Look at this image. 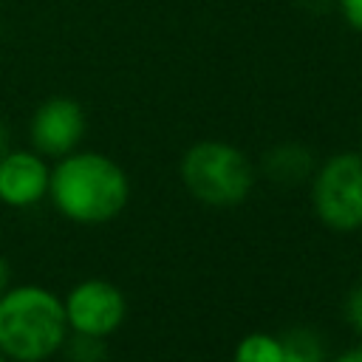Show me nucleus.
I'll use <instances>...</instances> for the list:
<instances>
[{
	"mask_svg": "<svg viewBox=\"0 0 362 362\" xmlns=\"http://www.w3.org/2000/svg\"><path fill=\"white\" fill-rule=\"evenodd\" d=\"M0 362H8V359H6V356H3V354H0Z\"/></svg>",
	"mask_w": 362,
	"mask_h": 362,
	"instance_id": "nucleus-17",
	"label": "nucleus"
},
{
	"mask_svg": "<svg viewBox=\"0 0 362 362\" xmlns=\"http://www.w3.org/2000/svg\"><path fill=\"white\" fill-rule=\"evenodd\" d=\"M68 334L65 305L51 288L23 283L0 294V354L8 362H45Z\"/></svg>",
	"mask_w": 362,
	"mask_h": 362,
	"instance_id": "nucleus-2",
	"label": "nucleus"
},
{
	"mask_svg": "<svg viewBox=\"0 0 362 362\" xmlns=\"http://www.w3.org/2000/svg\"><path fill=\"white\" fill-rule=\"evenodd\" d=\"M311 204L334 232L362 229V153H337L311 178Z\"/></svg>",
	"mask_w": 362,
	"mask_h": 362,
	"instance_id": "nucleus-4",
	"label": "nucleus"
},
{
	"mask_svg": "<svg viewBox=\"0 0 362 362\" xmlns=\"http://www.w3.org/2000/svg\"><path fill=\"white\" fill-rule=\"evenodd\" d=\"M65 320L71 334H85V337H99L107 339L116 334L127 317V300L124 291L102 277H90L76 283L65 300Z\"/></svg>",
	"mask_w": 362,
	"mask_h": 362,
	"instance_id": "nucleus-5",
	"label": "nucleus"
},
{
	"mask_svg": "<svg viewBox=\"0 0 362 362\" xmlns=\"http://www.w3.org/2000/svg\"><path fill=\"white\" fill-rule=\"evenodd\" d=\"M232 362H283V342L277 334L252 331L235 345Z\"/></svg>",
	"mask_w": 362,
	"mask_h": 362,
	"instance_id": "nucleus-10",
	"label": "nucleus"
},
{
	"mask_svg": "<svg viewBox=\"0 0 362 362\" xmlns=\"http://www.w3.org/2000/svg\"><path fill=\"white\" fill-rule=\"evenodd\" d=\"M181 181L204 206H238L255 187V167L243 150L226 141H198L181 158Z\"/></svg>",
	"mask_w": 362,
	"mask_h": 362,
	"instance_id": "nucleus-3",
	"label": "nucleus"
},
{
	"mask_svg": "<svg viewBox=\"0 0 362 362\" xmlns=\"http://www.w3.org/2000/svg\"><path fill=\"white\" fill-rule=\"evenodd\" d=\"M48 198L74 223H107L127 206L130 181L110 156L74 150L51 167Z\"/></svg>",
	"mask_w": 362,
	"mask_h": 362,
	"instance_id": "nucleus-1",
	"label": "nucleus"
},
{
	"mask_svg": "<svg viewBox=\"0 0 362 362\" xmlns=\"http://www.w3.org/2000/svg\"><path fill=\"white\" fill-rule=\"evenodd\" d=\"M8 150H11V147H8V130H6L3 122H0V156L8 153Z\"/></svg>",
	"mask_w": 362,
	"mask_h": 362,
	"instance_id": "nucleus-16",
	"label": "nucleus"
},
{
	"mask_svg": "<svg viewBox=\"0 0 362 362\" xmlns=\"http://www.w3.org/2000/svg\"><path fill=\"white\" fill-rule=\"evenodd\" d=\"M263 170H266V175L272 181L291 187V184H300L303 178H308V173H311V156H308V150H303L297 144H280V147H274L266 156Z\"/></svg>",
	"mask_w": 362,
	"mask_h": 362,
	"instance_id": "nucleus-8",
	"label": "nucleus"
},
{
	"mask_svg": "<svg viewBox=\"0 0 362 362\" xmlns=\"http://www.w3.org/2000/svg\"><path fill=\"white\" fill-rule=\"evenodd\" d=\"M11 286V269H8V260L0 255V294Z\"/></svg>",
	"mask_w": 362,
	"mask_h": 362,
	"instance_id": "nucleus-15",
	"label": "nucleus"
},
{
	"mask_svg": "<svg viewBox=\"0 0 362 362\" xmlns=\"http://www.w3.org/2000/svg\"><path fill=\"white\" fill-rule=\"evenodd\" d=\"M283 362H325V345L311 328H291L280 334Z\"/></svg>",
	"mask_w": 362,
	"mask_h": 362,
	"instance_id": "nucleus-9",
	"label": "nucleus"
},
{
	"mask_svg": "<svg viewBox=\"0 0 362 362\" xmlns=\"http://www.w3.org/2000/svg\"><path fill=\"white\" fill-rule=\"evenodd\" d=\"M62 348L71 356V362H102L105 359V339H99V337L74 334L71 339H65Z\"/></svg>",
	"mask_w": 362,
	"mask_h": 362,
	"instance_id": "nucleus-11",
	"label": "nucleus"
},
{
	"mask_svg": "<svg viewBox=\"0 0 362 362\" xmlns=\"http://www.w3.org/2000/svg\"><path fill=\"white\" fill-rule=\"evenodd\" d=\"M331 362H362V342L348 348V351H342V354H337Z\"/></svg>",
	"mask_w": 362,
	"mask_h": 362,
	"instance_id": "nucleus-14",
	"label": "nucleus"
},
{
	"mask_svg": "<svg viewBox=\"0 0 362 362\" xmlns=\"http://www.w3.org/2000/svg\"><path fill=\"white\" fill-rule=\"evenodd\" d=\"M51 167L37 150H8L0 156V201L8 206H34L48 195Z\"/></svg>",
	"mask_w": 362,
	"mask_h": 362,
	"instance_id": "nucleus-7",
	"label": "nucleus"
},
{
	"mask_svg": "<svg viewBox=\"0 0 362 362\" xmlns=\"http://www.w3.org/2000/svg\"><path fill=\"white\" fill-rule=\"evenodd\" d=\"M345 320L362 337V283L356 288H351L348 297H345Z\"/></svg>",
	"mask_w": 362,
	"mask_h": 362,
	"instance_id": "nucleus-12",
	"label": "nucleus"
},
{
	"mask_svg": "<svg viewBox=\"0 0 362 362\" xmlns=\"http://www.w3.org/2000/svg\"><path fill=\"white\" fill-rule=\"evenodd\" d=\"M85 133V113L68 96L45 99L31 116V144L40 156L62 158L76 150Z\"/></svg>",
	"mask_w": 362,
	"mask_h": 362,
	"instance_id": "nucleus-6",
	"label": "nucleus"
},
{
	"mask_svg": "<svg viewBox=\"0 0 362 362\" xmlns=\"http://www.w3.org/2000/svg\"><path fill=\"white\" fill-rule=\"evenodd\" d=\"M339 3H342L345 20H348L356 31H362V0H339Z\"/></svg>",
	"mask_w": 362,
	"mask_h": 362,
	"instance_id": "nucleus-13",
	"label": "nucleus"
}]
</instances>
